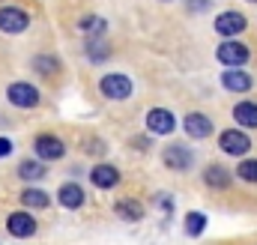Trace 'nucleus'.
<instances>
[{
	"instance_id": "nucleus-1",
	"label": "nucleus",
	"mask_w": 257,
	"mask_h": 245,
	"mask_svg": "<svg viewBox=\"0 0 257 245\" xmlns=\"http://www.w3.org/2000/svg\"><path fill=\"white\" fill-rule=\"evenodd\" d=\"M99 90H102V96H105V99H111V102H123V99H128V96H132V78H128V75H123V72L102 75Z\"/></svg>"
},
{
	"instance_id": "nucleus-2",
	"label": "nucleus",
	"mask_w": 257,
	"mask_h": 245,
	"mask_svg": "<svg viewBox=\"0 0 257 245\" xmlns=\"http://www.w3.org/2000/svg\"><path fill=\"white\" fill-rule=\"evenodd\" d=\"M6 99H9L15 108L30 111V108H36V105H39V90H36L33 84H27V81H15V84H9V87H6Z\"/></svg>"
},
{
	"instance_id": "nucleus-3",
	"label": "nucleus",
	"mask_w": 257,
	"mask_h": 245,
	"mask_svg": "<svg viewBox=\"0 0 257 245\" xmlns=\"http://www.w3.org/2000/svg\"><path fill=\"white\" fill-rule=\"evenodd\" d=\"M215 57H218V63H224V66H245L248 57H251V48L242 45V42H236V39H224L215 48Z\"/></svg>"
},
{
	"instance_id": "nucleus-4",
	"label": "nucleus",
	"mask_w": 257,
	"mask_h": 245,
	"mask_svg": "<svg viewBox=\"0 0 257 245\" xmlns=\"http://www.w3.org/2000/svg\"><path fill=\"white\" fill-rule=\"evenodd\" d=\"M218 150L227 153V156H245L251 150V138L239 129H227L218 135Z\"/></svg>"
},
{
	"instance_id": "nucleus-5",
	"label": "nucleus",
	"mask_w": 257,
	"mask_h": 245,
	"mask_svg": "<svg viewBox=\"0 0 257 245\" xmlns=\"http://www.w3.org/2000/svg\"><path fill=\"white\" fill-rule=\"evenodd\" d=\"M30 27V15L18 6H3L0 9V30L9 33V36H18Z\"/></svg>"
},
{
	"instance_id": "nucleus-6",
	"label": "nucleus",
	"mask_w": 257,
	"mask_h": 245,
	"mask_svg": "<svg viewBox=\"0 0 257 245\" xmlns=\"http://www.w3.org/2000/svg\"><path fill=\"white\" fill-rule=\"evenodd\" d=\"M245 30H248V21H245L242 12H221V15L215 18V33L224 36V39H236V36L245 33Z\"/></svg>"
},
{
	"instance_id": "nucleus-7",
	"label": "nucleus",
	"mask_w": 257,
	"mask_h": 245,
	"mask_svg": "<svg viewBox=\"0 0 257 245\" xmlns=\"http://www.w3.org/2000/svg\"><path fill=\"white\" fill-rule=\"evenodd\" d=\"M33 150H36V156H39L42 162H57V159L66 156V144L57 135H36Z\"/></svg>"
},
{
	"instance_id": "nucleus-8",
	"label": "nucleus",
	"mask_w": 257,
	"mask_h": 245,
	"mask_svg": "<svg viewBox=\"0 0 257 245\" xmlns=\"http://www.w3.org/2000/svg\"><path fill=\"white\" fill-rule=\"evenodd\" d=\"M162 162H165V168H171V171H189L194 162L192 150L189 147H183V144H171V147H165V153H162Z\"/></svg>"
},
{
	"instance_id": "nucleus-9",
	"label": "nucleus",
	"mask_w": 257,
	"mask_h": 245,
	"mask_svg": "<svg viewBox=\"0 0 257 245\" xmlns=\"http://www.w3.org/2000/svg\"><path fill=\"white\" fill-rule=\"evenodd\" d=\"M221 87L230 93H245L254 87V78L248 72H242V66H227V72L221 75Z\"/></svg>"
},
{
	"instance_id": "nucleus-10",
	"label": "nucleus",
	"mask_w": 257,
	"mask_h": 245,
	"mask_svg": "<svg viewBox=\"0 0 257 245\" xmlns=\"http://www.w3.org/2000/svg\"><path fill=\"white\" fill-rule=\"evenodd\" d=\"M174 129H177V120L168 108H153L147 114V132L150 135H171Z\"/></svg>"
},
{
	"instance_id": "nucleus-11",
	"label": "nucleus",
	"mask_w": 257,
	"mask_h": 245,
	"mask_svg": "<svg viewBox=\"0 0 257 245\" xmlns=\"http://www.w3.org/2000/svg\"><path fill=\"white\" fill-rule=\"evenodd\" d=\"M6 230H9L12 236H18V239H27V236L36 233V218H33L30 212H12V215L6 218Z\"/></svg>"
},
{
	"instance_id": "nucleus-12",
	"label": "nucleus",
	"mask_w": 257,
	"mask_h": 245,
	"mask_svg": "<svg viewBox=\"0 0 257 245\" xmlns=\"http://www.w3.org/2000/svg\"><path fill=\"white\" fill-rule=\"evenodd\" d=\"M183 129H186V135L189 138H197V141H203V138H209L212 135V120L206 117V114H186V120H183Z\"/></svg>"
},
{
	"instance_id": "nucleus-13",
	"label": "nucleus",
	"mask_w": 257,
	"mask_h": 245,
	"mask_svg": "<svg viewBox=\"0 0 257 245\" xmlns=\"http://www.w3.org/2000/svg\"><path fill=\"white\" fill-rule=\"evenodd\" d=\"M18 177L27 180V183H39V180L48 177V168H45V162H42L39 156H36V159H21V165H18Z\"/></svg>"
},
{
	"instance_id": "nucleus-14",
	"label": "nucleus",
	"mask_w": 257,
	"mask_h": 245,
	"mask_svg": "<svg viewBox=\"0 0 257 245\" xmlns=\"http://www.w3.org/2000/svg\"><path fill=\"white\" fill-rule=\"evenodd\" d=\"M57 200H60V206L63 209H78V206H84V188L78 183H63L60 185V191H57Z\"/></svg>"
},
{
	"instance_id": "nucleus-15",
	"label": "nucleus",
	"mask_w": 257,
	"mask_h": 245,
	"mask_svg": "<svg viewBox=\"0 0 257 245\" xmlns=\"http://www.w3.org/2000/svg\"><path fill=\"white\" fill-rule=\"evenodd\" d=\"M90 180H93L96 188H114V185L120 183V171L114 165H96L90 171Z\"/></svg>"
},
{
	"instance_id": "nucleus-16",
	"label": "nucleus",
	"mask_w": 257,
	"mask_h": 245,
	"mask_svg": "<svg viewBox=\"0 0 257 245\" xmlns=\"http://www.w3.org/2000/svg\"><path fill=\"white\" fill-rule=\"evenodd\" d=\"M233 120H236V126L257 129V102H236L233 105Z\"/></svg>"
},
{
	"instance_id": "nucleus-17",
	"label": "nucleus",
	"mask_w": 257,
	"mask_h": 245,
	"mask_svg": "<svg viewBox=\"0 0 257 245\" xmlns=\"http://www.w3.org/2000/svg\"><path fill=\"white\" fill-rule=\"evenodd\" d=\"M230 171H224L221 165H209L206 171H203V183L209 185V188H227L230 185Z\"/></svg>"
},
{
	"instance_id": "nucleus-18",
	"label": "nucleus",
	"mask_w": 257,
	"mask_h": 245,
	"mask_svg": "<svg viewBox=\"0 0 257 245\" xmlns=\"http://www.w3.org/2000/svg\"><path fill=\"white\" fill-rule=\"evenodd\" d=\"M18 200H21V206H30V209H45L51 203L48 191H42V188H24Z\"/></svg>"
},
{
	"instance_id": "nucleus-19",
	"label": "nucleus",
	"mask_w": 257,
	"mask_h": 245,
	"mask_svg": "<svg viewBox=\"0 0 257 245\" xmlns=\"http://www.w3.org/2000/svg\"><path fill=\"white\" fill-rule=\"evenodd\" d=\"M114 212H117L120 218H126V221H141L144 206H141L138 200H117V203H114Z\"/></svg>"
},
{
	"instance_id": "nucleus-20",
	"label": "nucleus",
	"mask_w": 257,
	"mask_h": 245,
	"mask_svg": "<svg viewBox=\"0 0 257 245\" xmlns=\"http://www.w3.org/2000/svg\"><path fill=\"white\" fill-rule=\"evenodd\" d=\"M78 27H81L87 36H105V30H108L105 18H99V15H84V18L78 21Z\"/></svg>"
},
{
	"instance_id": "nucleus-21",
	"label": "nucleus",
	"mask_w": 257,
	"mask_h": 245,
	"mask_svg": "<svg viewBox=\"0 0 257 245\" xmlns=\"http://www.w3.org/2000/svg\"><path fill=\"white\" fill-rule=\"evenodd\" d=\"M33 69H36L39 75H45V78H54V75L60 72V63L54 60L51 54H39V57L33 60Z\"/></svg>"
},
{
	"instance_id": "nucleus-22",
	"label": "nucleus",
	"mask_w": 257,
	"mask_h": 245,
	"mask_svg": "<svg viewBox=\"0 0 257 245\" xmlns=\"http://www.w3.org/2000/svg\"><path fill=\"white\" fill-rule=\"evenodd\" d=\"M206 230V215L203 212H189L186 215V233L189 236H200Z\"/></svg>"
},
{
	"instance_id": "nucleus-23",
	"label": "nucleus",
	"mask_w": 257,
	"mask_h": 245,
	"mask_svg": "<svg viewBox=\"0 0 257 245\" xmlns=\"http://www.w3.org/2000/svg\"><path fill=\"white\" fill-rule=\"evenodd\" d=\"M102 36H90V42H87V51H90V60L99 63V60H108L111 54H108V45L105 42H99Z\"/></svg>"
},
{
	"instance_id": "nucleus-24",
	"label": "nucleus",
	"mask_w": 257,
	"mask_h": 245,
	"mask_svg": "<svg viewBox=\"0 0 257 245\" xmlns=\"http://www.w3.org/2000/svg\"><path fill=\"white\" fill-rule=\"evenodd\" d=\"M236 177L245 180V183H257V159H245V162H239Z\"/></svg>"
},
{
	"instance_id": "nucleus-25",
	"label": "nucleus",
	"mask_w": 257,
	"mask_h": 245,
	"mask_svg": "<svg viewBox=\"0 0 257 245\" xmlns=\"http://www.w3.org/2000/svg\"><path fill=\"white\" fill-rule=\"evenodd\" d=\"M12 153V141L9 138H0V159H6Z\"/></svg>"
},
{
	"instance_id": "nucleus-26",
	"label": "nucleus",
	"mask_w": 257,
	"mask_h": 245,
	"mask_svg": "<svg viewBox=\"0 0 257 245\" xmlns=\"http://www.w3.org/2000/svg\"><path fill=\"white\" fill-rule=\"evenodd\" d=\"M209 3H212V0H189V6H192L194 12H203V9H206Z\"/></svg>"
},
{
	"instance_id": "nucleus-27",
	"label": "nucleus",
	"mask_w": 257,
	"mask_h": 245,
	"mask_svg": "<svg viewBox=\"0 0 257 245\" xmlns=\"http://www.w3.org/2000/svg\"><path fill=\"white\" fill-rule=\"evenodd\" d=\"M251 3H257V0H251Z\"/></svg>"
}]
</instances>
